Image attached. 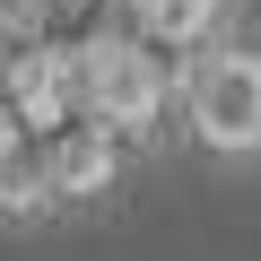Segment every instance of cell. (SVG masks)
<instances>
[{
	"label": "cell",
	"mask_w": 261,
	"mask_h": 261,
	"mask_svg": "<svg viewBox=\"0 0 261 261\" xmlns=\"http://www.w3.org/2000/svg\"><path fill=\"white\" fill-rule=\"evenodd\" d=\"M183 140L209 166H252L261 157V53L244 35L192 53V70H183Z\"/></svg>",
	"instance_id": "6da1fadb"
},
{
	"label": "cell",
	"mask_w": 261,
	"mask_h": 261,
	"mask_svg": "<svg viewBox=\"0 0 261 261\" xmlns=\"http://www.w3.org/2000/svg\"><path fill=\"white\" fill-rule=\"evenodd\" d=\"M87 96H96V113L122 122V130H148V113H157V79L140 70V53H122V44H105V53L87 61Z\"/></svg>",
	"instance_id": "7a4b0ae2"
},
{
	"label": "cell",
	"mask_w": 261,
	"mask_h": 261,
	"mask_svg": "<svg viewBox=\"0 0 261 261\" xmlns=\"http://www.w3.org/2000/svg\"><path fill=\"white\" fill-rule=\"evenodd\" d=\"M61 192H96V183H113V140H105V122L96 130H79V140L61 148V174H53Z\"/></svg>",
	"instance_id": "3957f363"
},
{
	"label": "cell",
	"mask_w": 261,
	"mask_h": 261,
	"mask_svg": "<svg viewBox=\"0 0 261 261\" xmlns=\"http://www.w3.org/2000/svg\"><path fill=\"white\" fill-rule=\"evenodd\" d=\"M218 9H226V0H140L148 35H166V44H192V35H209V27H218Z\"/></svg>",
	"instance_id": "277c9868"
}]
</instances>
